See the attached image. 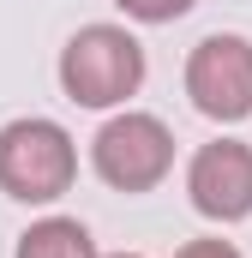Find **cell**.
Instances as JSON below:
<instances>
[{
    "mask_svg": "<svg viewBox=\"0 0 252 258\" xmlns=\"http://www.w3.org/2000/svg\"><path fill=\"white\" fill-rule=\"evenodd\" d=\"M102 258H144V252H102Z\"/></svg>",
    "mask_w": 252,
    "mask_h": 258,
    "instance_id": "9c48e42d",
    "label": "cell"
},
{
    "mask_svg": "<svg viewBox=\"0 0 252 258\" xmlns=\"http://www.w3.org/2000/svg\"><path fill=\"white\" fill-rule=\"evenodd\" d=\"M78 180V144L60 120L24 114L0 126V192L18 204H54Z\"/></svg>",
    "mask_w": 252,
    "mask_h": 258,
    "instance_id": "7a4b0ae2",
    "label": "cell"
},
{
    "mask_svg": "<svg viewBox=\"0 0 252 258\" xmlns=\"http://www.w3.org/2000/svg\"><path fill=\"white\" fill-rule=\"evenodd\" d=\"M12 258H102V252H96V240L78 216H42L18 234Z\"/></svg>",
    "mask_w": 252,
    "mask_h": 258,
    "instance_id": "8992f818",
    "label": "cell"
},
{
    "mask_svg": "<svg viewBox=\"0 0 252 258\" xmlns=\"http://www.w3.org/2000/svg\"><path fill=\"white\" fill-rule=\"evenodd\" d=\"M186 96L216 126L252 120V42L240 30H210L186 54Z\"/></svg>",
    "mask_w": 252,
    "mask_h": 258,
    "instance_id": "277c9868",
    "label": "cell"
},
{
    "mask_svg": "<svg viewBox=\"0 0 252 258\" xmlns=\"http://www.w3.org/2000/svg\"><path fill=\"white\" fill-rule=\"evenodd\" d=\"M132 24H174V18H186L198 0H114Z\"/></svg>",
    "mask_w": 252,
    "mask_h": 258,
    "instance_id": "52a82bcc",
    "label": "cell"
},
{
    "mask_svg": "<svg viewBox=\"0 0 252 258\" xmlns=\"http://www.w3.org/2000/svg\"><path fill=\"white\" fill-rule=\"evenodd\" d=\"M174 258H246L234 240H222V234H204V240H186Z\"/></svg>",
    "mask_w": 252,
    "mask_h": 258,
    "instance_id": "ba28073f",
    "label": "cell"
},
{
    "mask_svg": "<svg viewBox=\"0 0 252 258\" xmlns=\"http://www.w3.org/2000/svg\"><path fill=\"white\" fill-rule=\"evenodd\" d=\"M90 168L114 192H156L174 168V132L156 114L126 108L114 120H102V132L90 138Z\"/></svg>",
    "mask_w": 252,
    "mask_h": 258,
    "instance_id": "3957f363",
    "label": "cell"
},
{
    "mask_svg": "<svg viewBox=\"0 0 252 258\" xmlns=\"http://www.w3.org/2000/svg\"><path fill=\"white\" fill-rule=\"evenodd\" d=\"M186 198L204 222H246L252 216V144L210 138L186 162Z\"/></svg>",
    "mask_w": 252,
    "mask_h": 258,
    "instance_id": "5b68a950",
    "label": "cell"
},
{
    "mask_svg": "<svg viewBox=\"0 0 252 258\" xmlns=\"http://www.w3.org/2000/svg\"><path fill=\"white\" fill-rule=\"evenodd\" d=\"M144 72V42L126 24H84L60 48V90L78 108H120L126 96H138Z\"/></svg>",
    "mask_w": 252,
    "mask_h": 258,
    "instance_id": "6da1fadb",
    "label": "cell"
}]
</instances>
